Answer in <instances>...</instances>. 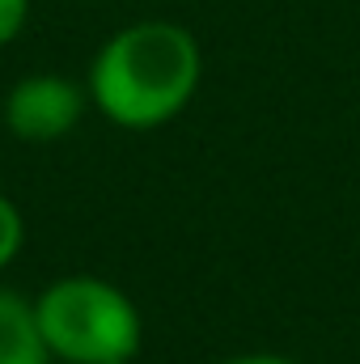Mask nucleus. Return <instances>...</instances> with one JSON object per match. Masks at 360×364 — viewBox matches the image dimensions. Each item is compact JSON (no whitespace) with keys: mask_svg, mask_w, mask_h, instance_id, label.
Wrapping results in <instances>:
<instances>
[{"mask_svg":"<svg viewBox=\"0 0 360 364\" xmlns=\"http://www.w3.org/2000/svg\"><path fill=\"white\" fill-rule=\"evenodd\" d=\"M85 106H90V90L77 85L73 77L34 73L9 90L4 127L26 144H51V140H64L68 132H77V123L85 119Z\"/></svg>","mask_w":360,"mask_h":364,"instance_id":"nucleus-3","label":"nucleus"},{"mask_svg":"<svg viewBox=\"0 0 360 364\" xmlns=\"http://www.w3.org/2000/svg\"><path fill=\"white\" fill-rule=\"evenodd\" d=\"M203 77L195 34L179 21H132L115 30L90 64V102L127 132H149L179 119Z\"/></svg>","mask_w":360,"mask_h":364,"instance_id":"nucleus-1","label":"nucleus"},{"mask_svg":"<svg viewBox=\"0 0 360 364\" xmlns=\"http://www.w3.org/2000/svg\"><path fill=\"white\" fill-rule=\"evenodd\" d=\"M26 17H30V0H0V47L26 30Z\"/></svg>","mask_w":360,"mask_h":364,"instance_id":"nucleus-6","label":"nucleus"},{"mask_svg":"<svg viewBox=\"0 0 360 364\" xmlns=\"http://www.w3.org/2000/svg\"><path fill=\"white\" fill-rule=\"evenodd\" d=\"M0 364H51L34 301L4 284H0Z\"/></svg>","mask_w":360,"mask_h":364,"instance_id":"nucleus-4","label":"nucleus"},{"mask_svg":"<svg viewBox=\"0 0 360 364\" xmlns=\"http://www.w3.org/2000/svg\"><path fill=\"white\" fill-rule=\"evenodd\" d=\"M21 246H26V220L17 212V203L9 195H0V272L21 255Z\"/></svg>","mask_w":360,"mask_h":364,"instance_id":"nucleus-5","label":"nucleus"},{"mask_svg":"<svg viewBox=\"0 0 360 364\" xmlns=\"http://www.w3.org/2000/svg\"><path fill=\"white\" fill-rule=\"evenodd\" d=\"M221 364H297V360L275 356V352H246V356H229V360H221Z\"/></svg>","mask_w":360,"mask_h":364,"instance_id":"nucleus-7","label":"nucleus"},{"mask_svg":"<svg viewBox=\"0 0 360 364\" xmlns=\"http://www.w3.org/2000/svg\"><path fill=\"white\" fill-rule=\"evenodd\" d=\"M51 360L60 364H132L144 343L136 301L97 275H64L34 296Z\"/></svg>","mask_w":360,"mask_h":364,"instance_id":"nucleus-2","label":"nucleus"}]
</instances>
